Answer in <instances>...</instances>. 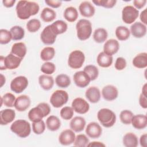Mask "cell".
<instances>
[{
  "label": "cell",
  "mask_w": 147,
  "mask_h": 147,
  "mask_svg": "<svg viewBox=\"0 0 147 147\" xmlns=\"http://www.w3.org/2000/svg\"><path fill=\"white\" fill-rule=\"evenodd\" d=\"M97 118L105 127H112L116 122V115L111 110L107 108L100 109L97 113Z\"/></svg>",
  "instance_id": "cell-4"
},
{
  "label": "cell",
  "mask_w": 147,
  "mask_h": 147,
  "mask_svg": "<svg viewBox=\"0 0 147 147\" xmlns=\"http://www.w3.org/2000/svg\"><path fill=\"white\" fill-rule=\"evenodd\" d=\"M102 95L104 99L107 101H113L116 99L118 96L117 88L111 84L106 85L102 90Z\"/></svg>",
  "instance_id": "cell-15"
},
{
  "label": "cell",
  "mask_w": 147,
  "mask_h": 147,
  "mask_svg": "<svg viewBox=\"0 0 147 147\" xmlns=\"http://www.w3.org/2000/svg\"><path fill=\"white\" fill-rule=\"evenodd\" d=\"M38 83L43 90L48 91L53 87L54 85V79L52 76L49 75H41L38 77Z\"/></svg>",
  "instance_id": "cell-25"
},
{
  "label": "cell",
  "mask_w": 147,
  "mask_h": 147,
  "mask_svg": "<svg viewBox=\"0 0 147 147\" xmlns=\"http://www.w3.org/2000/svg\"><path fill=\"white\" fill-rule=\"evenodd\" d=\"M133 115V113L130 110H123L120 113L119 118L122 123L125 125H130Z\"/></svg>",
  "instance_id": "cell-43"
},
{
  "label": "cell",
  "mask_w": 147,
  "mask_h": 147,
  "mask_svg": "<svg viewBox=\"0 0 147 147\" xmlns=\"http://www.w3.org/2000/svg\"><path fill=\"white\" fill-rule=\"evenodd\" d=\"M10 32L11 34L13 40H21L24 37L25 30L24 28L20 26L16 25L11 27L10 29Z\"/></svg>",
  "instance_id": "cell-38"
},
{
  "label": "cell",
  "mask_w": 147,
  "mask_h": 147,
  "mask_svg": "<svg viewBox=\"0 0 147 147\" xmlns=\"http://www.w3.org/2000/svg\"><path fill=\"white\" fill-rule=\"evenodd\" d=\"M15 96L11 92H7L1 96V106L3 104L7 107H12L14 106V102L16 101Z\"/></svg>",
  "instance_id": "cell-39"
},
{
  "label": "cell",
  "mask_w": 147,
  "mask_h": 147,
  "mask_svg": "<svg viewBox=\"0 0 147 147\" xmlns=\"http://www.w3.org/2000/svg\"><path fill=\"white\" fill-rule=\"evenodd\" d=\"M10 130L20 138H26L31 133V126L29 122L25 119H17L10 126Z\"/></svg>",
  "instance_id": "cell-3"
},
{
  "label": "cell",
  "mask_w": 147,
  "mask_h": 147,
  "mask_svg": "<svg viewBox=\"0 0 147 147\" xmlns=\"http://www.w3.org/2000/svg\"><path fill=\"white\" fill-rule=\"evenodd\" d=\"M27 52V48L25 43L22 42H18L14 43L11 49V53L21 58L24 59Z\"/></svg>",
  "instance_id": "cell-27"
},
{
  "label": "cell",
  "mask_w": 147,
  "mask_h": 147,
  "mask_svg": "<svg viewBox=\"0 0 147 147\" xmlns=\"http://www.w3.org/2000/svg\"><path fill=\"white\" fill-rule=\"evenodd\" d=\"M115 34L118 40L125 41L129 38L130 32L127 27L124 26H119L115 29Z\"/></svg>",
  "instance_id": "cell-34"
},
{
  "label": "cell",
  "mask_w": 147,
  "mask_h": 147,
  "mask_svg": "<svg viewBox=\"0 0 147 147\" xmlns=\"http://www.w3.org/2000/svg\"><path fill=\"white\" fill-rule=\"evenodd\" d=\"M0 69L5 70L4 65V57L3 56H1L0 57Z\"/></svg>",
  "instance_id": "cell-58"
},
{
  "label": "cell",
  "mask_w": 147,
  "mask_h": 147,
  "mask_svg": "<svg viewBox=\"0 0 147 147\" xmlns=\"http://www.w3.org/2000/svg\"><path fill=\"white\" fill-rule=\"evenodd\" d=\"M51 26L57 36L64 33L68 29L67 24L63 20H57L51 24Z\"/></svg>",
  "instance_id": "cell-31"
},
{
  "label": "cell",
  "mask_w": 147,
  "mask_h": 147,
  "mask_svg": "<svg viewBox=\"0 0 147 147\" xmlns=\"http://www.w3.org/2000/svg\"><path fill=\"white\" fill-rule=\"evenodd\" d=\"M85 119L80 116H76L73 118L69 123V127L74 132H80L83 131L86 126Z\"/></svg>",
  "instance_id": "cell-24"
},
{
  "label": "cell",
  "mask_w": 147,
  "mask_h": 147,
  "mask_svg": "<svg viewBox=\"0 0 147 147\" xmlns=\"http://www.w3.org/2000/svg\"><path fill=\"white\" fill-rule=\"evenodd\" d=\"M55 55V48L52 47H46L40 52V58L42 61H48L52 60Z\"/></svg>",
  "instance_id": "cell-37"
},
{
  "label": "cell",
  "mask_w": 147,
  "mask_h": 147,
  "mask_svg": "<svg viewBox=\"0 0 147 147\" xmlns=\"http://www.w3.org/2000/svg\"><path fill=\"white\" fill-rule=\"evenodd\" d=\"M28 79L24 76H18L14 78L10 83V89L16 94L23 92L28 86Z\"/></svg>",
  "instance_id": "cell-9"
},
{
  "label": "cell",
  "mask_w": 147,
  "mask_h": 147,
  "mask_svg": "<svg viewBox=\"0 0 147 147\" xmlns=\"http://www.w3.org/2000/svg\"><path fill=\"white\" fill-rule=\"evenodd\" d=\"M106 145L103 142L99 141H93L91 142H89L87 146H105Z\"/></svg>",
  "instance_id": "cell-56"
},
{
  "label": "cell",
  "mask_w": 147,
  "mask_h": 147,
  "mask_svg": "<svg viewBox=\"0 0 147 147\" xmlns=\"http://www.w3.org/2000/svg\"><path fill=\"white\" fill-rule=\"evenodd\" d=\"M139 104L142 108L145 109L147 108V98L142 93L139 96Z\"/></svg>",
  "instance_id": "cell-52"
},
{
  "label": "cell",
  "mask_w": 147,
  "mask_h": 147,
  "mask_svg": "<svg viewBox=\"0 0 147 147\" xmlns=\"http://www.w3.org/2000/svg\"><path fill=\"white\" fill-rule=\"evenodd\" d=\"M68 98V94L65 91L57 90L51 95L49 102L53 107L60 108L67 103Z\"/></svg>",
  "instance_id": "cell-7"
},
{
  "label": "cell",
  "mask_w": 147,
  "mask_h": 147,
  "mask_svg": "<svg viewBox=\"0 0 147 147\" xmlns=\"http://www.w3.org/2000/svg\"><path fill=\"white\" fill-rule=\"evenodd\" d=\"M16 117V112L11 109H5L0 111V123L6 125L12 122Z\"/></svg>",
  "instance_id": "cell-20"
},
{
  "label": "cell",
  "mask_w": 147,
  "mask_h": 147,
  "mask_svg": "<svg viewBox=\"0 0 147 147\" xmlns=\"http://www.w3.org/2000/svg\"><path fill=\"white\" fill-rule=\"evenodd\" d=\"M108 37L107 30L102 28H99L95 30L93 33L94 40L97 43H102L105 42Z\"/></svg>",
  "instance_id": "cell-35"
},
{
  "label": "cell",
  "mask_w": 147,
  "mask_h": 147,
  "mask_svg": "<svg viewBox=\"0 0 147 147\" xmlns=\"http://www.w3.org/2000/svg\"><path fill=\"white\" fill-rule=\"evenodd\" d=\"M130 33L136 38H142L146 34V26L141 22H134L130 26Z\"/></svg>",
  "instance_id": "cell-18"
},
{
  "label": "cell",
  "mask_w": 147,
  "mask_h": 147,
  "mask_svg": "<svg viewBox=\"0 0 147 147\" xmlns=\"http://www.w3.org/2000/svg\"><path fill=\"white\" fill-rule=\"evenodd\" d=\"M83 71L88 75L91 81L95 80L96 79L99 75V70L98 68L92 64L87 65L84 68Z\"/></svg>",
  "instance_id": "cell-40"
},
{
  "label": "cell",
  "mask_w": 147,
  "mask_h": 147,
  "mask_svg": "<svg viewBox=\"0 0 147 147\" xmlns=\"http://www.w3.org/2000/svg\"><path fill=\"white\" fill-rule=\"evenodd\" d=\"M45 3L49 6L52 8H58L61 6L62 4L61 1H53V0H45Z\"/></svg>",
  "instance_id": "cell-50"
},
{
  "label": "cell",
  "mask_w": 147,
  "mask_h": 147,
  "mask_svg": "<svg viewBox=\"0 0 147 147\" xmlns=\"http://www.w3.org/2000/svg\"><path fill=\"white\" fill-rule=\"evenodd\" d=\"M12 40L11 34L7 29H1L0 30V44H7Z\"/></svg>",
  "instance_id": "cell-48"
},
{
  "label": "cell",
  "mask_w": 147,
  "mask_h": 147,
  "mask_svg": "<svg viewBox=\"0 0 147 147\" xmlns=\"http://www.w3.org/2000/svg\"><path fill=\"white\" fill-rule=\"evenodd\" d=\"M79 10L83 17L89 18L92 17L95 13V9L89 1H83L79 6Z\"/></svg>",
  "instance_id": "cell-19"
},
{
  "label": "cell",
  "mask_w": 147,
  "mask_h": 147,
  "mask_svg": "<svg viewBox=\"0 0 147 147\" xmlns=\"http://www.w3.org/2000/svg\"><path fill=\"white\" fill-rule=\"evenodd\" d=\"M139 16V11L131 5L125 6L122 10V20L126 24H133Z\"/></svg>",
  "instance_id": "cell-8"
},
{
  "label": "cell",
  "mask_w": 147,
  "mask_h": 147,
  "mask_svg": "<svg viewBox=\"0 0 147 147\" xmlns=\"http://www.w3.org/2000/svg\"><path fill=\"white\" fill-rule=\"evenodd\" d=\"M46 126L47 129L51 131H55L59 130L61 126V121L59 118L55 115H50L46 119Z\"/></svg>",
  "instance_id": "cell-30"
},
{
  "label": "cell",
  "mask_w": 147,
  "mask_h": 147,
  "mask_svg": "<svg viewBox=\"0 0 147 147\" xmlns=\"http://www.w3.org/2000/svg\"><path fill=\"white\" fill-rule=\"evenodd\" d=\"M85 96L87 100L91 103H98L100 99V91L97 87L91 86L88 88L86 91Z\"/></svg>",
  "instance_id": "cell-22"
},
{
  "label": "cell",
  "mask_w": 147,
  "mask_h": 147,
  "mask_svg": "<svg viewBox=\"0 0 147 147\" xmlns=\"http://www.w3.org/2000/svg\"><path fill=\"white\" fill-rule=\"evenodd\" d=\"M41 71L45 75H51L56 71V66L53 63L45 61L41 67Z\"/></svg>",
  "instance_id": "cell-44"
},
{
  "label": "cell",
  "mask_w": 147,
  "mask_h": 147,
  "mask_svg": "<svg viewBox=\"0 0 147 147\" xmlns=\"http://www.w3.org/2000/svg\"><path fill=\"white\" fill-rule=\"evenodd\" d=\"M41 24L39 20L32 18L28 21L26 26L27 30L30 33H35L37 32L41 28Z\"/></svg>",
  "instance_id": "cell-41"
},
{
  "label": "cell",
  "mask_w": 147,
  "mask_h": 147,
  "mask_svg": "<svg viewBox=\"0 0 147 147\" xmlns=\"http://www.w3.org/2000/svg\"><path fill=\"white\" fill-rule=\"evenodd\" d=\"M113 61L112 56H110L104 52H100L96 57V62L99 66L102 68H108L111 65Z\"/></svg>",
  "instance_id": "cell-26"
},
{
  "label": "cell",
  "mask_w": 147,
  "mask_h": 147,
  "mask_svg": "<svg viewBox=\"0 0 147 147\" xmlns=\"http://www.w3.org/2000/svg\"><path fill=\"white\" fill-rule=\"evenodd\" d=\"M57 35L52 30L51 25L44 28L40 34V39L45 45H52L56 41Z\"/></svg>",
  "instance_id": "cell-11"
},
{
  "label": "cell",
  "mask_w": 147,
  "mask_h": 147,
  "mask_svg": "<svg viewBox=\"0 0 147 147\" xmlns=\"http://www.w3.org/2000/svg\"><path fill=\"white\" fill-rule=\"evenodd\" d=\"M132 64L137 68L142 69L147 67V53L141 52L137 55L132 60Z\"/></svg>",
  "instance_id": "cell-28"
},
{
  "label": "cell",
  "mask_w": 147,
  "mask_h": 147,
  "mask_svg": "<svg viewBox=\"0 0 147 147\" xmlns=\"http://www.w3.org/2000/svg\"><path fill=\"white\" fill-rule=\"evenodd\" d=\"M74 113V111L72 107L69 106H64L60 111V117L64 120L71 119L73 117Z\"/></svg>",
  "instance_id": "cell-45"
},
{
  "label": "cell",
  "mask_w": 147,
  "mask_h": 147,
  "mask_svg": "<svg viewBox=\"0 0 147 147\" xmlns=\"http://www.w3.org/2000/svg\"><path fill=\"white\" fill-rule=\"evenodd\" d=\"M86 134L91 138H98L102 133V128L95 122H90L86 128Z\"/></svg>",
  "instance_id": "cell-17"
},
{
  "label": "cell",
  "mask_w": 147,
  "mask_h": 147,
  "mask_svg": "<svg viewBox=\"0 0 147 147\" xmlns=\"http://www.w3.org/2000/svg\"><path fill=\"white\" fill-rule=\"evenodd\" d=\"M127 65L126 61L125 58L122 57H118L115 62V68L118 71H122L124 69Z\"/></svg>",
  "instance_id": "cell-49"
},
{
  "label": "cell",
  "mask_w": 147,
  "mask_h": 147,
  "mask_svg": "<svg viewBox=\"0 0 147 147\" xmlns=\"http://www.w3.org/2000/svg\"><path fill=\"white\" fill-rule=\"evenodd\" d=\"M143 95H144L145 96H147V84L145 83L142 88V92H141Z\"/></svg>",
  "instance_id": "cell-59"
},
{
  "label": "cell",
  "mask_w": 147,
  "mask_h": 147,
  "mask_svg": "<svg viewBox=\"0 0 147 147\" xmlns=\"http://www.w3.org/2000/svg\"><path fill=\"white\" fill-rule=\"evenodd\" d=\"M146 138H147V134L146 133H144L141 136V137L140 138V144L141 146L146 147V146H147Z\"/></svg>",
  "instance_id": "cell-54"
},
{
  "label": "cell",
  "mask_w": 147,
  "mask_h": 147,
  "mask_svg": "<svg viewBox=\"0 0 147 147\" xmlns=\"http://www.w3.org/2000/svg\"><path fill=\"white\" fill-rule=\"evenodd\" d=\"M140 18L143 24L145 25H147V9H145L141 12Z\"/></svg>",
  "instance_id": "cell-53"
},
{
  "label": "cell",
  "mask_w": 147,
  "mask_h": 147,
  "mask_svg": "<svg viewBox=\"0 0 147 147\" xmlns=\"http://www.w3.org/2000/svg\"><path fill=\"white\" fill-rule=\"evenodd\" d=\"M39 10L38 4L33 1H19L16 7L17 16L22 20H27L31 16L37 14Z\"/></svg>",
  "instance_id": "cell-1"
},
{
  "label": "cell",
  "mask_w": 147,
  "mask_h": 147,
  "mask_svg": "<svg viewBox=\"0 0 147 147\" xmlns=\"http://www.w3.org/2000/svg\"><path fill=\"white\" fill-rule=\"evenodd\" d=\"M0 87H2V86L5 84V82H6V78H5V76L3 75V74H1V75H0Z\"/></svg>",
  "instance_id": "cell-57"
},
{
  "label": "cell",
  "mask_w": 147,
  "mask_h": 147,
  "mask_svg": "<svg viewBox=\"0 0 147 147\" xmlns=\"http://www.w3.org/2000/svg\"><path fill=\"white\" fill-rule=\"evenodd\" d=\"M76 35L81 41H85L90 38L92 33V24L86 19H80L76 24Z\"/></svg>",
  "instance_id": "cell-5"
},
{
  "label": "cell",
  "mask_w": 147,
  "mask_h": 147,
  "mask_svg": "<svg viewBox=\"0 0 147 147\" xmlns=\"http://www.w3.org/2000/svg\"><path fill=\"white\" fill-rule=\"evenodd\" d=\"M45 130V123L42 119L32 123V130L36 134H41L44 132Z\"/></svg>",
  "instance_id": "cell-46"
},
{
  "label": "cell",
  "mask_w": 147,
  "mask_h": 147,
  "mask_svg": "<svg viewBox=\"0 0 147 147\" xmlns=\"http://www.w3.org/2000/svg\"><path fill=\"white\" fill-rule=\"evenodd\" d=\"M119 49V44L115 39H109L107 40L103 45V51L105 53L113 56L117 53Z\"/></svg>",
  "instance_id": "cell-21"
},
{
  "label": "cell",
  "mask_w": 147,
  "mask_h": 147,
  "mask_svg": "<svg viewBox=\"0 0 147 147\" xmlns=\"http://www.w3.org/2000/svg\"><path fill=\"white\" fill-rule=\"evenodd\" d=\"M85 61L84 53L80 50L72 51L68 56V65L72 69L80 68Z\"/></svg>",
  "instance_id": "cell-6"
},
{
  "label": "cell",
  "mask_w": 147,
  "mask_h": 147,
  "mask_svg": "<svg viewBox=\"0 0 147 147\" xmlns=\"http://www.w3.org/2000/svg\"><path fill=\"white\" fill-rule=\"evenodd\" d=\"M55 83L59 87L65 88L71 84V79L67 75L61 74L56 77Z\"/></svg>",
  "instance_id": "cell-36"
},
{
  "label": "cell",
  "mask_w": 147,
  "mask_h": 147,
  "mask_svg": "<svg viewBox=\"0 0 147 147\" xmlns=\"http://www.w3.org/2000/svg\"><path fill=\"white\" fill-rule=\"evenodd\" d=\"M73 79L76 86L80 88L87 87L91 82L90 77L84 71L76 72L73 76Z\"/></svg>",
  "instance_id": "cell-12"
},
{
  "label": "cell",
  "mask_w": 147,
  "mask_h": 147,
  "mask_svg": "<svg viewBox=\"0 0 147 147\" xmlns=\"http://www.w3.org/2000/svg\"><path fill=\"white\" fill-rule=\"evenodd\" d=\"M51 110V109L48 103L41 102L29 110L28 114V118L32 122L41 121L50 114Z\"/></svg>",
  "instance_id": "cell-2"
},
{
  "label": "cell",
  "mask_w": 147,
  "mask_h": 147,
  "mask_svg": "<svg viewBox=\"0 0 147 147\" xmlns=\"http://www.w3.org/2000/svg\"><path fill=\"white\" fill-rule=\"evenodd\" d=\"M131 123L133 127L136 129H144L147 126V117L144 114L133 115Z\"/></svg>",
  "instance_id": "cell-23"
},
{
  "label": "cell",
  "mask_w": 147,
  "mask_h": 147,
  "mask_svg": "<svg viewBox=\"0 0 147 147\" xmlns=\"http://www.w3.org/2000/svg\"><path fill=\"white\" fill-rule=\"evenodd\" d=\"M89 143V139L84 134H80L76 136L74 142V145L77 147L87 146Z\"/></svg>",
  "instance_id": "cell-42"
},
{
  "label": "cell",
  "mask_w": 147,
  "mask_h": 147,
  "mask_svg": "<svg viewBox=\"0 0 147 147\" xmlns=\"http://www.w3.org/2000/svg\"><path fill=\"white\" fill-rule=\"evenodd\" d=\"M16 2V0H3L2 1V3L5 7L9 8L13 7Z\"/></svg>",
  "instance_id": "cell-55"
},
{
  "label": "cell",
  "mask_w": 147,
  "mask_h": 147,
  "mask_svg": "<svg viewBox=\"0 0 147 147\" xmlns=\"http://www.w3.org/2000/svg\"><path fill=\"white\" fill-rule=\"evenodd\" d=\"M63 16L67 21L69 22H74L78 18V11L75 7L69 6L65 9Z\"/></svg>",
  "instance_id": "cell-32"
},
{
  "label": "cell",
  "mask_w": 147,
  "mask_h": 147,
  "mask_svg": "<svg viewBox=\"0 0 147 147\" xmlns=\"http://www.w3.org/2000/svg\"><path fill=\"white\" fill-rule=\"evenodd\" d=\"M71 107L74 111L80 114L87 113L90 109L89 103L83 98L78 97L72 100Z\"/></svg>",
  "instance_id": "cell-10"
},
{
  "label": "cell",
  "mask_w": 147,
  "mask_h": 147,
  "mask_svg": "<svg viewBox=\"0 0 147 147\" xmlns=\"http://www.w3.org/2000/svg\"><path fill=\"white\" fill-rule=\"evenodd\" d=\"M146 3V0H134L133 1V5L136 9H141L143 8Z\"/></svg>",
  "instance_id": "cell-51"
},
{
  "label": "cell",
  "mask_w": 147,
  "mask_h": 147,
  "mask_svg": "<svg viewBox=\"0 0 147 147\" xmlns=\"http://www.w3.org/2000/svg\"><path fill=\"white\" fill-rule=\"evenodd\" d=\"M122 142L123 145L126 147H136L138 145L137 136L131 132L127 133L124 135Z\"/></svg>",
  "instance_id": "cell-29"
},
{
  "label": "cell",
  "mask_w": 147,
  "mask_h": 147,
  "mask_svg": "<svg viewBox=\"0 0 147 147\" xmlns=\"http://www.w3.org/2000/svg\"><path fill=\"white\" fill-rule=\"evenodd\" d=\"M92 2L98 6H102L107 9L113 8L116 4V0H94Z\"/></svg>",
  "instance_id": "cell-47"
},
{
  "label": "cell",
  "mask_w": 147,
  "mask_h": 147,
  "mask_svg": "<svg viewBox=\"0 0 147 147\" xmlns=\"http://www.w3.org/2000/svg\"><path fill=\"white\" fill-rule=\"evenodd\" d=\"M23 59H21L12 53L8 54L4 57V65L5 69H14L17 68Z\"/></svg>",
  "instance_id": "cell-14"
},
{
  "label": "cell",
  "mask_w": 147,
  "mask_h": 147,
  "mask_svg": "<svg viewBox=\"0 0 147 147\" xmlns=\"http://www.w3.org/2000/svg\"><path fill=\"white\" fill-rule=\"evenodd\" d=\"M76 136L71 129H65L61 132L59 136V142L62 145H70L74 144Z\"/></svg>",
  "instance_id": "cell-13"
},
{
  "label": "cell",
  "mask_w": 147,
  "mask_h": 147,
  "mask_svg": "<svg viewBox=\"0 0 147 147\" xmlns=\"http://www.w3.org/2000/svg\"><path fill=\"white\" fill-rule=\"evenodd\" d=\"M30 103V99L28 95H21L16 98L14 107L17 111L22 112L25 111L29 107Z\"/></svg>",
  "instance_id": "cell-16"
},
{
  "label": "cell",
  "mask_w": 147,
  "mask_h": 147,
  "mask_svg": "<svg viewBox=\"0 0 147 147\" xmlns=\"http://www.w3.org/2000/svg\"><path fill=\"white\" fill-rule=\"evenodd\" d=\"M41 20L45 22H50L53 21L56 17L55 11L49 7H44L40 14Z\"/></svg>",
  "instance_id": "cell-33"
}]
</instances>
